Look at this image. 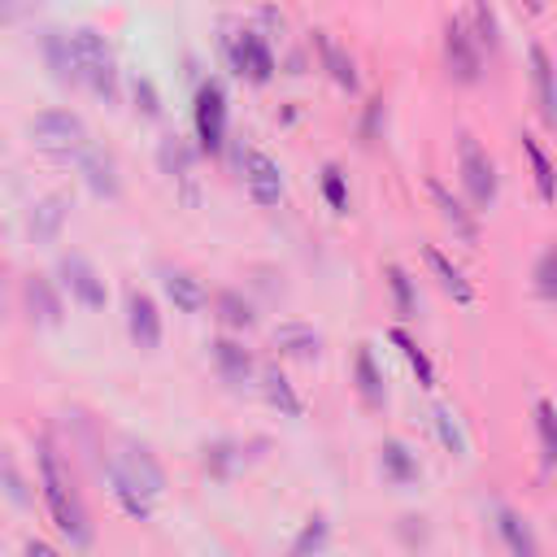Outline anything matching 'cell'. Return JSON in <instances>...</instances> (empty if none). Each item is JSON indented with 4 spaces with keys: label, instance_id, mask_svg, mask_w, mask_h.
<instances>
[{
    "label": "cell",
    "instance_id": "1",
    "mask_svg": "<svg viewBox=\"0 0 557 557\" xmlns=\"http://www.w3.org/2000/svg\"><path fill=\"white\" fill-rule=\"evenodd\" d=\"M39 492H44V505L52 513V527L74 548L91 544V522H87V509H83V500L74 492V479H70V470L61 466V457L48 444H39Z\"/></svg>",
    "mask_w": 557,
    "mask_h": 557
},
{
    "label": "cell",
    "instance_id": "2",
    "mask_svg": "<svg viewBox=\"0 0 557 557\" xmlns=\"http://www.w3.org/2000/svg\"><path fill=\"white\" fill-rule=\"evenodd\" d=\"M70 52H74V78H83L96 96L113 100V91H117V70H113V52H109L104 35L91 30V26H78V30L70 35Z\"/></svg>",
    "mask_w": 557,
    "mask_h": 557
},
{
    "label": "cell",
    "instance_id": "3",
    "mask_svg": "<svg viewBox=\"0 0 557 557\" xmlns=\"http://www.w3.org/2000/svg\"><path fill=\"white\" fill-rule=\"evenodd\" d=\"M109 479H113V492H135L144 500L161 496V487H165V474L144 444H122L117 457L109 461Z\"/></svg>",
    "mask_w": 557,
    "mask_h": 557
},
{
    "label": "cell",
    "instance_id": "4",
    "mask_svg": "<svg viewBox=\"0 0 557 557\" xmlns=\"http://www.w3.org/2000/svg\"><path fill=\"white\" fill-rule=\"evenodd\" d=\"M457 170H461V187H466L470 205L474 209H492L496 205V191H500L496 165H492V157L483 152V144L470 131L457 135Z\"/></svg>",
    "mask_w": 557,
    "mask_h": 557
},
{
    "label": "cell",
    "instance_id": "5",
    "mask_svg": "<svg viewBox=\"0 0 557 557\" xmlns=\"http://www.w3.org/2000/svg\"><path fill=\"white\" fill-rule=\"evenodd\" d=\"M444 61H448V74L457 83H479L483 74V44L474 35V26L466 17H453L444 26Z\"/></svg>",
    "mask_w": 557,
    "mask_h": 557
},
{
    "label": "cell",
    "instance_id": "6",
    "mask_svg": "<svg viewBox=\"0 0 557 557\" xmlns=\"http://www.w3.org/2000/svg\"><path fill=\"white\" fill-rule=\"evenodd\" d=\"M30 135H35V144H44L52 152H83L87 148V126L70 109H48V113L30 117Z\"/></svg>",
    "mask_w": 557,
    "mask_h": 557
},
{
    "label": "cell",
    "instance_id": "7",
    "mask_svg": "<svg viewBox=\"0 0 557 557\" xmlns=\"http://www.w3.org/2000/svg\"><path fill=\"white\" fill-rule=\"evenodd\" d=\"M196 139L205 152H218L226 139V91L218 78L200 83V91H196Z\"/></svg>",
    "mask_w": 557,
    "mask_h": 557
},
{
    "label": "cell",
    "instance_id": "8",
    "mask_svg": "<svg viewBox=\"0 0 557 557\" xmlns=\"http://www.w3.org/2000/svg\"><path fill=\"white\" fill-rule=\"evenodd\" d=\"M226 57H231V70L248 83H265L274 74V52L270 44L257 35V30H239L226 39Z\"/></svg>",
    "mask_w": 557,
    "mask_h": 557
},
{
    "label": "cell",
    "instance_id": "9",
    "mask_svg": "<svg viewBox=\"0 0 557 557\" xmlns=\"http://www.w3.org/2000/svg\"><path fill=\"white\" fill-rule=\"evenodd\" d=\"M239 165H244V187H248V196H252L257 205H278V196H283V174H278V165H274L265 152H244Z\"/></svg>",
    "mask_w": 557,
    "mask_h": 557
},
{
    "label": "cell",
    "instance_id": "10",
    "mask_svg": "<svg viewBox=\"0 0 557 557\" xmlns=\"http://www.w3.org/2000/svg\"><path fill=\"white\" fill-rule=\"evenodd\" d=\"M527 65H531V87H535L540 117H544L548 126H557V65H553V57H548L540 44H531Z\"/></svg>",
    "mask_w": 557,
    "mask_h": 557
},
{
    "label": "cell",
    "instance_id": "11",
    "mask_svg": "<svg viewBox=\"0 0 557 557\" xmlns=\"http://www.w3.org/2000/svg\"><path fill=\"white\" fill-rule=\"evenodd\" d=\"M61 283H65V287H70V296H74V300H83L87 309H100V305L109 300L104 278H100L83 257H61Z\"/></svg>",
    "mask_w": 557,
    "mask_h": 557
},
{
    "label": "cell",
    "instance_id": "12",
    "mask_svg": "<svg viewBox=\"0 0 557 557\" xmlns=\"http://www.w3.org/2000/svg\"><path fill=\"white\" fill-rule=\"evenodd\" d=\"M426 191H431V200H435L440 218L453 226V235H457V239H466V244H479V222H474V213H470V209H466V205H461V200H457L440 178H431V183H426Z\"/></svg>",
    "mask_w": 557,
    "mask_h": 557
},
{
    "label": "cell",
    "instance_id": "13",
    "mask_svg": "<svg viewBox=\"0 0 557 557\" xmlns=\"http://www.w3.org/2000/svg\"><path fill=\"white\" fill-rule=\"evenodd\" d=\"M126 326H131V339L139 348H157L161 344V313H157L152 296L131 292V300H126Z\"/></svg>",
    "mask_w": 557,
    "mask_h": 557
},
{
    "label": "cell",
    "instance_id": "14",
    "mask_svg": "<svg viewBox=\"0 0 557 557\" xmlns=\"http://www.w3.org/2000/svg\"><path fill=\"white\" fill-rule=\"evenodd\" d=\"M313 48H318V57H322V70H326L344 91H352V87H357V65H352V57L344 52V44H339L331 30H313Z\"/></svg>",
    "mask_w": 557,
    "mask_h": 557
},
{
    "label": "cell",
    "instance_id": "15",
    "mask_svg": "<svg viewBox=\"0 0 557 557\" xmlns=\"http://www.w3.org/2000/svg\"><path fill=\"white\" fill-rule=\"evenodd\" d=\"M496 531H500V540H505L509 557H540V544H535V535H531V527H527V518H522V513H513V509L496 505Z\"/></svg>",
    "mask_w": 557,
    "mask_h": 557
},
{
    "label": "cell",
    "instance_id": "16",
    "mask_svg": "<svg viewBox=\"0 0 557 557\" xmlns=\"http://www.w3.org/2000/svg\"><path fill=\"white\" fill-rule=\"evenodd\" d=\"M157 161H161V170H165L174 183H183V196H187V200H196V187H191V148H187L178 135L161 139Z\"/></svg>",
    "mask_w": 557,
    "mask_h": 557
},
{
    "label": "cell",
    "instance_id": "17",
    "mask_svg": "<svg viewBox=\"0 0 557 557\" xmlns=\"http://www.w3.org/2000/svg\"><path fill=\"white\" fill-rule=\"evenodd\" d=\"M213 348V366H218V374L226 379V383H248V374H252V357H248V348L244 344H235V339H213L209 344Z\"/></svg>",
    "mask_w": 557,
    "mask_h": 557
},
{
    "label": "cell",
    "instance_id": "18",
    "mask_svg": "<svg viewBox=\"0 0 557 557\" xmlns=\"http://www.w3.org/2000/svg\"><path fill=\"white\" fill-rule=\"evenodd\" d=\"M422 257H426V265L435 270L440 287H444V292H448L457 305H470V300H474V287L466 283V274H461V270H457V265H453V261H448L440 248H431V244H426V248H422Z\"/></svg>",
    "mask_w": 557,
    "mask_h": 557
},
{
    "label": "cell",
    "instance_id": "19",
    "mask_svg": "<svg viewBox=\"0 0 557 557\" xmlns=\"http://www.w3.org/2000/svg\"><path fill=\"white\" fill-rule=\"evenodd\" d=\"M274 348L287 352V357H300V361H313L322 352V335L313 326H300V322H287L274 331Z\"/></svg>",
    "mask_w": 557,
    "mask_h": 557
},
{
    "label": "cell",
    "instance_id": "20",
    "mask_svg": "<svg viewBox=\"0 0 557 557\" xmlns=\"http://www.w3.org/2000/svg\"><path fill=\"white\" fill-rule=\"evenodd\" d=\"M352 379H357V392H361V400L370 405V409H379L383 400H387V387H383V374H379V366H374V352L361 344L357 348V357H352Z\"/></svg>",
    "mask_w": 557,
    "mask_h": 557
},
{
    "label": "cell",
    "instance_id": "21",
    "mask_svg": "<svg viewBox=\"0 0 557 557\" xmlns=\"http://www.w3.org/2000/svg\"><path fill=\"white\" fill-rule=\"evenodd\" d=\"M522 152H527V161H531V178H535L540 200H544V205H553V200H557V174H553L548 152H544V148H540V139H535V135H527V131H522Z\"/></svg>",
    "mask_w": 557,
    "mask_h": 557
},
{
    "label": "cell",
    "instance_id": "22",
    "mask_svg": "<svg viewBox=\"0 0 557 557\" xmlns=\"http://www.w3.org/2000/svg\"><path fill=\"white\" fill-rule=\"evenodd\" d=\"M161 287H165V296L174 300V309H183V313H196V309L209 300L205 287H200V278H191L187 270H165Z\"/></svg>",
    "mask_w": 557,
    "mask_h": 557
},
{
    "label": "cell",
    "instance_id": "23",
    "mask_svg": "<svg viewBox=\"0 0 557 557\" xmlns=\"http://www.w3.org/2000/svg\"><path fill=\"white\" fill-rule=\"evenodd\" d=\"M26 305H30V313H35L39 322H48V326L61 322V296H57V287H52L44 274H30V278H26Z\"/></svg>",
    "mask_w": 557,
    "mask_h": 557
},
{
    "label": "cell",
    "instance_id": "24",
    "mask_svg": "<svg viewBox=\"0 0 557 557\" xmlns=\"http://www.w3.org/2000/svg\"><path fill=\"white\" fill-rule=\"evenodd\" d=\"M83 174H87V187L96 196H117V174H113V157L109 152L83 148Z\"/></svg>",
    "mask_w": 557,
    "mask_h": 557
},
{
    "label": "cell",
    "instance_id": "25",
    "mask_svg": "<svg viewBox=\"0 0 557 557\" xmlns=\"http://www.w3.org/2000/svg\"><path fill=\"white\" fill-rule=\"evenodd\" d=\"M65 196H44L35 209H30V235L35 239H52L57 231H61V222H65Z\"/></svg>",
    "mask_w": 557,
    "mask_h": 557
},
{
    "label": "cell",
    "instance_id": "26",
    "mask_svg": "<svg viewBox=\"0 0 557 557\" xmlns=\"http://www.w3.org/2000/svg\"><path fill=\"white\" fill-rule=\"evenodd\" d=\"M379 453H383V457H379V461H383V474H387L392 483H413V479H418V457H413L400 440H387Z\"/></svg>",
    "mask_w": 557,
    "mask_h": 557
},
{
    "label": "cell",
    "instance_id": "27",
    "mask_svg": "<svg viewBox=\"0 0 557 557\" xmlns=\"http://www.w3.org/2000/svg\"><path fill=\"white\" fill-rule=\"evenodd\" d=\"M261 392H265V400H270L278 413H287V418H296V413H300V396L292 392V383H287V374H283V370H274V366H270V370L261 374Z\"/></svg>",
    "mask_w": 557,
    "mask_h": 557
},
{
    "label": "cell",
    "instance_id": "28",
    "mask_svg": "<svg viewBox=\"0 0 557 557\" xmlns=\"http://www.w3.org/2000/svg\"><path fill=\"white\" fill-rule=\"evenodd\" d=\"M213 305H218V318H222L231 331H248V326L257 322L252 305H248L239 292H231V287H226V292H218V296H213Z\"/></svg>",
    "mask_w": 557,
    "mask_h": 557
},
{
    "label": "cell",
    "instance_id": "29",
    "mask_svg": "<svg viewBox=\"0 0 557 557\" xmlns=\"http://www.w3.org/2000/svg\"><path fill=\"white\" fill-rule=\"evenodd\" d=\"M326 535H331L326 513H313V518L300 527V535L292 540V557H318V553L326 548Z\"/></svg>",
    "mask_w": 557,
    "mask_h": 557
},
{
    "label": "cell",
    "instance_id": "30",
    "mask_svg": "<svg viewBox=\"0 0 557 557\" xmlns=\"http://www.w3.org/2000/svg\"><path fill=\"white\" fill-rule=\"evenodd\" d=\"M535 431H540L544 466H557V405L553 400H535Z\"/></svg>",
    "mask_w": 557,
    "mask_h": 557
},
{
    "label": "cell",
    "instance_id": "31",
    "mask_svg": "<svg viewBox=\"0 0 557 557\" xmlns=\"http://www.w3.org/2000/svg\"><path fill=\"white\" fill-rule=\"evenodd\" d=\"M44 57H48V65H52V74L65 83V78H74V52H70V35H61V30H48L44 35Z\"/></svg>",
    "mask_w": 557,
    "mask_h": 557
},
{
    "label": "cell",
    "instance_id": "32",
    "mask_svg": "<svg viewBox=\"0 0 557 557\" xmlns=\"http://www.w3.org/2000/svg\"><path fill=\"white\" fill-rule=\"evenodd\" d=\"M387 292H392V305L400 318H413L418 313V292H413V278L400 270V265H387Z\"/></svg>",
    "mask_w": 557,
    "mask_h": 557
},
{
    "label": "cell",
    "instance_id": "33",
    "mask_svg": "<svg viewBox=\"0 0 557 557\" xmlns=\"http://www.w3.org/2000/svg\"><path fill=\"white\" fill-rule=\"evenodd\" d=\"M531 278H535V296L540 300H557V239L535 257Z\"/></svg>",
    "mask_w": 557,
    "mask_h": 557
},
{
    "label": "cell",
    "instance_id": "34",
    "mask_svg": "<svg viewBox=\"0 0 557 557\" xmlns=\"http://www.w3.org/2000/svg\"><path fill=\"white\" fill-rule=\"evenodd\" d=\"M392 344H396V348L405 352V361L413 366V374H418V383H422V387H435V370H431V361H426V352H422V348H418V344H413V339H409L405 331H392Z\"/></svg>",
    "mask_w": 557,
    "mask_h": 557
},
{
    "label": "cell",
    "instance_id": "35",
    "mask_svg": "<svg viewBox=\"0 0 557 557\" xmlns=\"http://www.w3.org/2000/svg\"><path fill=\"white\" fill-rule=\"evenodd\" d=\"M470 17H474V35H479V44H483V48H496V44H500V30H496V13H492V4H487V0H474Z\"/></svg>",
    "mask_w": 557,
    "mask_h": 557
},
{
    "label": "cell",
    "instance_id": "36",
    "mask_svg": "<svg viewBox=\"0 0 557 557\" xmlns=\"http://www.w3.org/2000/svg\"><path fill=\"white\" fill-rule=\"evenodd\" d=\"M235 457H239V453H235V444H231V440H218V444H209V448H205V470H209L213 479H226V474H231V466H235Z\"/></svg>",
    "mask_w": 557,
    "mask_h": 557
},
{
    "label": "cell",
    "instance_id": "37",
    "mask_svg": "<svg viewBox=\"0 0 557 557\" xmlns=\"http://www.w3.org/2000/svg\"><path fill=\"white\" fill-rule=\"evenodd\" d=\"M322 196H326V205H331L335 213H344V209H348V187H344L339 165H326V170H322Z\"/></svg>",
    "mask_w": 557,
    "mask_h": 557
},
{
    "label": "cell",
    "instance_id": "38",
    "mask_svg": "<svg viewBox=\"0 0 557 557\" xmlns=\"http://www.w3.org/2000/svg\"><path fill=\"white\" fill-rule=\"evenodd\" d=\"M131 96H135V109L139 113H148V117H157L161 113V96H157V87H152V78H131Z\"/></svg>",
    "mask_w": 557,
    "mask_h": 557
},
{
    "label": "cell",
    "instance_id": "39",
    "mask_svg": "<svg viewBox=\"0 0 557 557\" xmlns=\"http://www.w3.org/2000/svg\"><path fill=\"white\" fill-rule=\"evenodd\" d=\"M0 487L9 492V500L13 505H26L30 496H26V487H22V474H17V466H13V457L9 453H0Z\"/></svg>",
    "mask_w": 557,
    "mask_h": 557
},
{
    "label": "cell",
    "instance_id": "40",
    "mask_svg": "<svg viewBox=\"0 0 557 557\" xmlns=\"http://www.w3.org/2000/svg\"><path fill=\"white\" fill-rule=\"evenodd\" d=\"M435 431H440V440H444V448L448 453H466V440H461V431H457V422H453V413L448 409H435Z\"/></svg>",
    "mask_w": 557,
    "mask_h": 557
},
{
    "label": "cell",
    "instance_id": "41",
    "mask_svg": "<svg viewBox=\"0 0 557 557\" xmlns=\"http://www.w3.org/2000/svg\"><path fill=\"white\" fill-rule=\"evenodd\" d=\"M379 117H383V100H370V109H366V126H361V139H366V144L374 139V131H379Z\"/></svg>",
    "mask_w": 557,
    "mask_h": 557
},
{
    "label": "cell",
    "instance_id": "42",
    "mask_svg": "<svg viewBox=\"0 0 557 557\" xmlns=\"http://www.w3.org/2000/svg\"><path fill=\"white\" fill-rule=\"evenodd\" d=\"M26 557H61L52 544H44V540H26Z\"/></svg>",
    "mask_w": 557,
    "mask_h": 557
},
{
    "label": "cell",
    "instance_id": "43",
    "mask_svg": "<svg viewBox=\"0 0 557 557\" xmlns=\"http://www.w3.org/2000/svg\"><path fill=\"white\" fill-rule=\"evenodd\" d=\"M518 4H522L527 13H540V9H544V0H518Z\"/></svg>",
    "mask_w": 557,
    "mask_h": 557
},
{
    "label": "cell",
    "instance_id": "44",
    "mask_svg": "<svg viewBox=\"0 0 557 557\" xmlns=\"http://www.w3.org/2000/svg\"><path fill=\"white\" fill-rule=\"evenodd\" d=\"M9 13H13V4H9V0H0V22H9Z\"/></svg>",
    "mask_w": 557,
    "mask_h": 557
}]
</instances>
